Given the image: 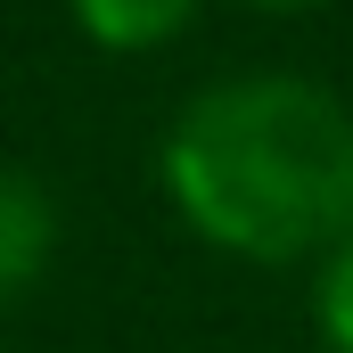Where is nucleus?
Returning <instances> with one entry per match:
<instances>
[{"mask_svg":"<svg viewBox=\"0 0 353 353\" xmlns=\"http://www.w3.org/2000/svg\"><path fill=\"white\" fill-rule=\"evenodd\" d=\"M50 255H58V197L33 173L0 165V312L41 288Z\"/></svg>","mask_w":353,"mask_h":353,"instance_id":"nucleus-2","label":"nucleus"},{"mask_svg":"<svg viewBox=\"0 0 353 353\" xmlns=\"http://www.w3.org/2000/svg\"><path fill=\"white\" fill-rule=\"evenodd\" d=\"M312 329L329 353H353V230L321 255V279H312Z\"/></svg>","mask_w":353,"mask_h":353,"instance_id":"nucleus-4","label":"nucleus"},{"mask_svg":"<svg viewBox=\"0 0 353 353\" xmlns=\"http://www.w3.org/2000/svg\"><path fill=\"white\" fill-rule=\"evenodd\" d=\"M66 8H74L83 41L115 50V58H148L197 25V0H66Z\"/></svg>","mask_w":353,"mask_h":353,"instance_id":"nucleus-3","label":"nucleus"},{"mask_svg":"<svg viewBox=\"0 0 353 353\" xmlns=\"http://www.w3.org/2000/svg\"><path fill=\"white\" fill-rule=\"evenodd\" d=\"M239 8H263V17H296V8H329V0H239Z\"/></svg>","mask_w":353,"mask_h":353,"instance_id":"nucleus-5","label":"nucleus"},{"mask_svg":"<svg viewBox=\"0 0 353 353\" xmlns=\"http://www.w3.org/2000/svg\"><path fill=\"white\" fill-rule=\"evenodd\" d=\"M157 173L173 214L239 263H304L353 230V107L312 74H230L173 115Z\"/></svg>","mask_w":353,"mask_h":353,"instance_id":"nucleus-1","label":"nucleus"}]
</instances>
